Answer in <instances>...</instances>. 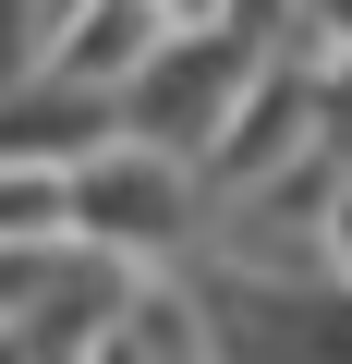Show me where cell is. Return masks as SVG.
Here are the masks:
<instances>
[{
    "label": "cell",
    "instance_id": "cell-1",
    "mask_svg": "<svg viewBox=\"0 0 352 364\" xmlns=\"http://www.w3.org/2000/svg\"><path fill=\"white\" fill-rule=\"evenodd\" d=\"M195 231H207V182L183 158H158V146H122L110 134L61 182V243L97 255V267H122V279H170L195 255Z\"/></svg>",
    "mask_w": 352,
    "mask_h": 364
},
{
    "label": "cell",
    "instance_id": "cell-2",
    "mask_svg": "<svg viewBox=\"0 0 352 364\" xmlns=\"http://www.w3.org/2000/svg\"><path fill=\"white\" fill-rule=\"evenodd\" d=\"M255 37H231V25H170L158 49H146V73L110 97V122H122V146H158V158H207L219 146V122H231V97L255 85Z\"/></svg>",
    "mask_w": 352,
    "mask_h": 364
},
{
    "label": "cell",
    "instance_id": "cell-3",
    "mask_svg": "<svg viewBox=\"0 0 352 364\" xmlns=\"http://www.w3.org/2000/svg\"><path fill=\"white\" fill-rule=\"evenodd\" d=\"M73 364H207V316L183 304V279H134Z\"/></svg>",
    "mask_w": 352,
    "mask_h": 364
}]
</instances>
